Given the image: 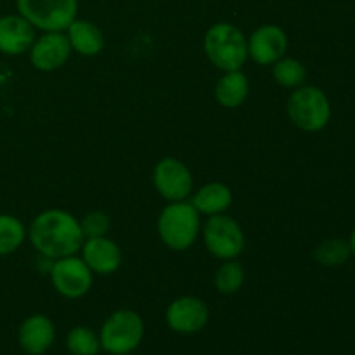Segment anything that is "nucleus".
Wrapping results in <instances>:
<instances>
[{
	"instance_id": "nucleus-24",
	"label": "nucleus",
	"mask_w": 355,
	"mask_h": 355,
	"mask_svg": "<svg viewBox=\"0 0 355 355\" xmlns=\"http://www.w3.org/2000/svg\"><path fill=\"white\" fill-rule=\"evenodd\" d=\"M80 227H82L85 239L99 238V236H107V231L111 227V220L107 217V214H104L101 210H94L80 218Z\"/></svg>"
},
{
	"instance_id": "nucleus-15",
	"label": "nucleus",
	"mask_w": 355,
	"mask_h": 355,
	"mask_svg": "<svg viewBox=\"0 0 355 355\" xmlns=\"http://www.w3.org/2000/svg\"><path fill=\"white\" fill-rule=\"evenodd\" d=\"M35 38H37V30L21 14H6L0 17V52L2 54H26Z\"/></svg>"
},
{
	"instance_id": "nucleus-26",
	"label": "nucleus",
	"mask_w": 355,
	"mask_h": 355,
	"mask_svg": "<svg viewBox=\"0 0 355 355\" xmlns=\"http://www.w3.org/2000/svg\"><path fill=\"white\" fill-rule=\"evenodd\" d=\"M110 355H132V354H110Z\"/></svg>"
},
{
	"instance_id": "nucleus-10",
	"label": "nucleus",
	"mask_w": 355,
	"mask_h": 355,
	"mask_svg": "<svg viewBox=\"0 0 355 355\" xmlns=\"http://www.w3.org/2000/svg\"><path fill=\"white\" fill-rule=\"evenodd\" d=\"M166 326L179 335H194L205 329L210 321L207 302L194 295H184L170 302L165 312Z\"/></svg>"
},
{
	"instance_id": "nucleus-3",
	"label": "nucleus",
	"mask_w": 355,
	"mask_h": 355,
	"mask_svg": "<svg viewBox=\"0 0 355 355\" xmlns=\"http://www.w3.org/2000/svg\"><path fill=\"white\" fill-rule=\"evenodd\" d=\"M201 215L191 201H172L159 214L156 231L163 245L172 252H186L201 234Z\"/></svg>"
},
{
	"instance_id": "nucleus-22",
	"label": "nucleus",
	"mask_w": 355,
	"mask_h": 355,
	"mask_svg": "<svg viewBox=\"0 0 355 355\" xmlns=\"http://www.w3.org/2000/svg\"><path fill=\"white\" fill-rule=\"evenodd\" d=\"M66 349L71 355H97L103 350L99 333L89 326H75L66 336Z\"/></svg>"
},
{
	"instance_id": "nucleus-11",
	"label": "nucleus",
	"mask_w": 355,
	"mask_h": 355,
	"mask_svg": "<svg viewBox=\"0 0 355 355\" xmlns=\"http://www.w3.org/2000/svg\"><path fill=\"white\" fill-rule=\"evenodd\" d=\"M71 54V45L64 31H42L28 51L31 66L42 73L61 69L69 61Z\"/></svg>"
},
{
	"instance_id": "nucleus-17",
	"label": "nucleus",
	"mask_w": 355,
	"mask_h": 355,
	"mask_svg": "<svg viewBox=\"0 0 355 355\" xmlns=\"http://www.w3.org/2000/svg\"><path fill=\"white\" fill-rule=\"evenodd\" d=\"M232 191L224 182H208L191 194V205L198 210V214L205 217L222 215L231 208Z\"/></svg>"
},
{
	"instance_id": "nucleus-21",
	"label": "nucleus",
	"mask_w": 355,
	"mask_h": 355,
	"mask_svg": "<svg viewBox=\"0 0 355 355\" xmlns=\"http://www.w3.org/2000/svg\"><path fill=\"white\" fill-rule=\"evenodd\" d=\"M246 281V272L238 260H224L215 272V290L222 295H234L243 288Z\"/></svg>"
},
{
	"instance_id": "nucleus-6",
	"label": "nucleus",
	"mask_w": 355,
	"mask_h": 355,
	"mask_svg": "<svg viewBox=\"0 0 355 355\" xmlns=\"http://www.w3.org/2000/svg\"><path fill=\"white\" fill-rule=\"evenodd\" d=\"M205 246L208 253L217 260H236L246 246V236L236 218L229 215H214L207 217L201 225Z\"/></svg>"
},
{
	"instance_id": "nucleus-16",
	"label": "nucleus",
	"mask_w": 355,
	"mask_h": 355,
	"mask_svg": "<svg viewBox=\"0 0 355 355\" xmlns=\"http://www.w3.org/2000/svg\"><path fill=\"white\" fill-rule=\"evenodd\" d=\"M66 37H68L71 51L85 58H94V55L101 54L106 45L104 40V33L96 23L89 19H80L76 17L68 28H66Z\"/></svg>"
},
{
	"instance_id": "nucleus-2",
	"label": "nucleus",
	"mask_w": 355,
	"mask_h": 355,
	"mask_svg": "<svg viewBox=\"0 0 355 355\" xmlns=\"http://www.w3.org/2000/svg\"><path fill=\"white\" fill-rule=\"evenodd\" d=\"M203 51L217 69L236 71L248 61V38L236 24L222 21L211 24L203 38Z\"/></svg>"
},
{
	"instance_id": "nucleus-1",
	"label": "nucleus",
	"mask_w": 355,
	"mask_h": 355,
	"mask_svg": "<svg viewBox=\"0 0 355 355\" xmlns=\"http://www.w3.org/2000/svg\"><path fill=\"white\" fill-rule=\"evenodd\" d=\"M28 241L44 259L58 260L80 253L85 236L75 215L61 208H51L31 220Z\"/></svg>"
},
{
	"instance_id": "nucleus-14",
	"label": "nucleus",
	"mask_w": 355,
	"mask_h": 355,
	"mask_svg": "<svg viewBox=\"0 0 355 355\" xmlns=\"http://www.w3.org/2000/svg\"><path fill=\"white\" fill-rule=\"evenodd\" d=\"M55 342V326L45 314H31L17 329V343L28 355H44Z\"/></svg>"
},
{
	"instance_id": "nucleus-20",
	"label": "nucleus",
	"mask_w": 355,
	"mask_h": 355,
	"mask_svg": "<svg viewBox=\"0 0 355 355\" xmlns=\"http://www.w3.org/2000/svg\"><path fill=\"white\" fill-rule=\"evenodd\" d=\"M272 76L277 85L284 89H298L307 80V68L297 58L283 55L272 64Z\"/></svg>"
},
{
	"instance_id": "nucleus-13",
	"label": "nucleus",
	"mask_w": 355,
	"mask_h": 355,
	"mask_svg": "<svg viewBox=\"0 0 355 355\" xmlns=\"http://www.w3.org/2000/svg\"><path fill=\"white\" fill-rule=\"evenodd\" d=\"M80 257L97 276H111L121 267L120 246L107 236L87 238L80 248Z\"/></svg>"
},
{
	"instance_id": "nucleus-4",
	"label": "nucleus",
	"mask_w": 355,
	"mask_h": 355,
	"mask_svg": "<svg viewBox=\"0 0 355 355\" xmlns=\"http://www.w3.org/2000/svg\"><path fill=\"white\" fill-rule=\"evenodd\" d=\"M286 113L295 127L315 134L328 127L331 120V104L324 90L304 83L298 89H293L288 97Z\"/></svg>"
},
{
	"instance_id": "nucleus-8",
	"label": "nucleus",
	"mask_w": 355,
	"mask_h": 355,
	"mask_svg": "<svg viewBox=\"0 0 355 355\" xmlns=\"http://www.w3.org/2000/svg\"><path fill=\"white\" fill-rule=\"evenodd\" d=\"M51 283L62 298L78 300L92 288L94 274L82 257L69 255L54 260L51 267Z\"/></svg>"
},
{
	"instance_id": "nucleus-9",
	"label": "nucleus",
	"mask_w": 355,
	"mask_h": 355,
	"mask_svg": "<svg viewBox=\"0 0 355 355\" xmlns=\"http://www.w3.org/2000/svg\"><path fill=\"white\" fill-rule=\"evenodd\" d=\"M153 184L159 196L172 201H187L194 191V179L189 166L173 156H166L156 163L153 170Z\"/></svg>"
},
{
	"instance_id": "nucleus-18",
	"label": "nucleus",
	"mask_w": 355,
	"mask_h": 355,
	"mask_svg": "<svg viewBox=\"0 0 355 355\" xmlns=\"http://www.w3.org/2000/svg\"><path fill=\"white\" fill-rule=\"evenodd\" d=\"M250 94L248 76L243 73V69L236 71H224L218 82L215 83L214 96L215 101L225 110H236L241 106Z\"/></svg>"
},
{
	"instance_id": "nucleus-25",
	"label": "nucleus",
	"mask_w": 355,
	"mask_h": 355,
	"mask_svg": "<svg viewBox=\"0 0 355 355\" xmlns=\"http://www.w3.org/2000/svg\"><path fill=\"white\" fill-rule=\"evenodd\" d=\"M349 245H350V252H352L354 255H355V229L352 231V234H350V241H349Z\"/></svg>"
},
{
	"instance_id": "nucleus-5",
	"label": "nucleus",
	"mask_w": 355,
	"mask_h": 355,
	"mask_svg": "<svg viewBox=\"0 0 355 355\" xmlns=\"http://www.w3.org/2000/svg\"><path fill=\"white\" fill-rule=\"evenodd\" d=\"M144 338V321L130 309L111 312L99 329L101 347L107 354H132Z\"/></svg>"
},
{
	"instance_id": "nucleus-12",
	"label": "nucleus",
	"mask_w": 355,
	"mask_h": 355,
	"mask_svg": "<svg viewBox=\"0 0 355 355\" xmlns=\"http://www.w3.org/2000/svg\"><path fill=\"white\" fill-rule=\"evenodd\" d=\"M288 49V33L277 24H262L248 37V59L259 66H272Z\"/></svg>"
},
{
	"instance_id": "nucleus-7",
	"label": "nucleus",
	"mask_w": 355,
	"mask_h": 355,
	"mask_svg": "<svg viewBox=\"0 0 355 355\" xmlns=\"http://www.w3.org/2000/svg\"><path fill=\"white\" fill-rule=\"evenodd\" d=\"M16 7L40 31H66L78 17V0H16Z\"/></svg>"
},
{
	"instance_id": "nucleus-19",
	"label": "nucleus",
	"mask_w": 355,
	"mask_h": 355,
	"mask_svg": "<svg viewBox=\"0 0 355 355\" xmlns=\"http://www.w3.org/2000/svg\"><path fill=\"white\" fill-rule=\"evenodd\" d=\"M28 239V227L17 217L0 214V257L17 252Z\"/></svg>"
},
{
	"instance_id": "nucleus-23",
	"label": "nucleus",
	"mask_w": 355,
	"mask_h": 355,
	"mask_svg": "<svg viewBox=\"0 0 355 355\" xmlns=\"http://www.w3.org/2000/svg\"><path fill=\"white\" fill-rule=\"evenodd\" d=\"M349 241L343 239H328L315 248L314 257L319 263L326 267H338L349 260L350 257Z\"/></svg>"
}]
</instances>
